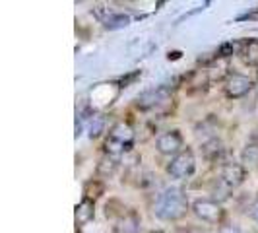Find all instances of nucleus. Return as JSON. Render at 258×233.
Here are the masks:
<instances>
[{
    "label": "nucleus",
    "mask_w": 258,
    "mask_h": 233,
    "mask_svg": "<svg viewBox=\"0 0 258 233\" xmlns=\"http://www.w3.org/2000/svg\"><path fill=\"white\" fill-rule=\"evenodd\" d=\"M188 210H192V206L188 202L186 193L179 187H169L157 196L154 214L155 218L163 221H179L186 216Z\"/></svg>",
    "instance_id": "1"
},
{
    "label": "nucleus",
    "mask_w": 258,
    "mask_h": 233,
    "mask_svg": "<svg viewBox=\"0 0 258 233\" xmlns=\"http://www.w3.org/2000/svg\"><path fill=\"white\" fill-rule=\"evenodd\" d=\"M192 212L198 220L206 221V223H221L225 210L221 206V202L214 198H198L192 202Z\"/></svg>",
    "instance_id": "2"
},
{
    "label": "nucleus",
    "mask_w": 258,
    "mask_h": 233,
    "mask_svg": "<svg viewBox=\"0 0 258 233\" xmlns=\"http://www.w3.org/2000/svg\"><path fill=\"white\" fill-rule=\"evenodd\" d=\"M196 169V159L190 150H182L179 155L171 157V161L167 163V173L173 179H186L190 177Z\"/></svg>",
    "instance_id": "3"
},
{
    "label": "nucleus",
    "mask_w": 258,
    "mask_h": 233,
    "mask_svg": "<svg viewBox=\"0 0 258 233\" xmlns=\"http://www.w3.org/2000/svg\"><path fill=\"white\" fill-rule=\"evenodd\" d=\"M252 88H254V82H252L250 78L243 76V74H231V76L225 80V84H223L225 95H227L229 99H241V97H245Z\"/></svg>",
    "instance_id": "4"
},
{
    "label": "nucleus",
    "mask_w": 258,
    "mask_h": 233,
    "mask_svg": "<svg viewBox=\"0 0 258 233\" xmlns=\"http://www.w3.org/2000/svg\"><path fill=\"white\" fill-rule=\"evenodd\" d=\"M155 148L161 155H179L182 152V136L179 130H167L163 132L157 142H155Z\"/></svg>",
    "instance_id": "5"
},
{
    "label": "nucleus",
    "mask_w": 258,
    "mask_h": 233,
    "mask_svg": "<svg viewBox=\"0 0 258 233\" xmlns=\"http://www.w3.org/2000/svg\"><path fill=\"white\" fill-rule=\"evenodd\" d=\"M246 179V167L243 163H225L221 167V181L225 183L229 189L241 187Z\"/></svg>",
    "instance_id": "6"
},
{
    "label": "nucleus",
    "mask_w": 258,
    "mask_h": 233,
    "mask_svg": "<svg viewBox=\"0 0 258 233\" xmlns=\"http://www.w3.org/2000/svg\"><path fill=\"white\" fill-rule=\"evenodd\" d=\"M113 229H115V233H138V229H140V216L134 210H128L126 214H122L115 221Z\"/></svg>",
    "instance_id": "7"
},
{
    "label": "nucleus",
    "mask_w": 258,
    "mask_h": 233,
    "mask_svg": "<svg viewBox=\"0 0 258 233\" xmlns=\"http://www.w3.org/2000/svg\"><path fill=\"white\" fill-rule=\"evenodd\" d=\"M109 138L118 140V142H122L124 146H130V144H132V140H134V130H132V127H130L128 123L120 121V123H116V125H113V127H111Z\"/></svg>",
    "instance_id": "8"
},
{
    "label": "nucleus",
    "mask_w": 258,
    "mask_h": 233,
    "mask_svg": "<svg viewBox=\"0 0 258 233\" xmlns=\"http://www.w3.org/2000/svg\"><path fill=\"white\" fill-rule=\"evenodd\" d=\"M74 218H76L78 225H86V223H90V221L95 218V204H93L91 198H84V200L78 204Z\"/></svg>",
    "instance_id": "9"
},
{
    "label": "nucleus",
    "mask_w": 258,
    "mask_h": 233,
    "mask_svg": "<svg viewBox=\"0 0 258 233\" xmlns=\"http://www.w3.org/2000/svg\"><path fill=\"white\" fill-rule=\"evenodd\" d=\"M163 99H165V91L163 90H148V91H144L142 95H138L136 105H138L140 109H152V107L161 103Z\"/></svg>",
    "instance_id": "10"
},
{
    "label": "nucleus",
    "mask_w": 258,
    "mask_h": 233,
    "mask_svg": "<svg viewBox=\"0 0 258 233\" xmlns=\"http://www.w3.org/2000/svg\"><path fill=\"white\" fill-rule=\"evenodd\" d=\"M243 61H245L248 66H254L258 68V39H250L243 45Z\"/></svg>",
    "instance_id": "11"
},
{
    "label": "nucleus",
    "mask_w": 258,
    "mask_h": 233,
    "mask_svg": "<svg viewBox=\"0 0 258 233\" xmlns=\"http://www.w3.org/2000/svg\"><path fill=\"white\" fill-rule=\"evenodd\" d=\"M241 161L246 169H258V144H246L241 154Z\"/></svg>",
    "instance_id": "12"
},
{
    "label": "nucleus",
    "mask_w": 258,
    "mask_h": 233,
    "mask_svg": "<svg viewBox=\"0 0 258 233\" xmlns=\"http://www.w3.org/2000/svg\"><path fill=\"white\" fill-rule=\"evenodd\" d=\"M103 132H105V116L101 115V113L91 115L90 121H88V136H90L91 140H95V138H99Z\"/></svg>",
    "instance_id": "13"
},
{
    "label": "nucleus",
    "mask_w": 258,
    "mask_h": 233,
    "mask_svg": "<svg viewBox=\"0 0 258 233\" xmlns=\"http://www.w3.org/2000/svg\"><path fill=\"white\" fill-rule=\"evenodd\" d=\"M116 159L115 157H111V155H105L99 159V163H97V173L101 175V177H111L113 173L116 171Z\"/></svg>",
    "instance_id": "14"
},
{
    "label": "nucleus",
    "mask_w": 258,
    "mask_h": 233,
    "mask_svg": "<svg viewBox=\"0 0 258 233\" xmlns=\"http://www.w3.org/2000/svg\"><path fill=\"white\" fill-rule=\"evenodd\" d=\"M126 150H128V146H124V144L118 142V140H113V138H107L105 140V152H107V155H111V157H118V155L124 154Z\"/></svg>",
    "instance_id": "15"
},
{
    "label": "nucleus",
    "mask_w": 258,
    "mask_h": 233,
    "mask_svg": "<svg viewBox=\"0 0 258 233\" xmlns=\"http://www.w3.org/2000/svg\"><path fill=\"white\" fill-rule=\"evenodd\" d=\"M218 233H241V227L235 225V223H227V225H221Z\"/></svg>",
    "instance_id": "16"
},
{
    "label": "nucleus",
    "mask_w": 258,
    "mask_h": 233,
    "mask_svg": "<svg viewBox=\"0 0 258 233\" xmlns=\"http://www.w3.org/2000/svg\"><path fill=\"white\" fill-rule=\"evenodd\" d=\"M248 216L254 221H258V196L254 198V202L250 204V208H248Z\"/></svg>",
    "instance_id": "17"
},
{
    "label": "nucleus",
    "mask_w": 258,
    "mask_h": 233,
    "mask_svg": "<svg viewBox=\"0 0 258 233\" xmlns=\"http://www.w3.org/2000/svg\"><path fill=\"white\" fill-rule=\"evenodd\" d=\"M150 233H163V231H150Z\"/></svg>",
    "instance_id": "18"
}]
</instances>
